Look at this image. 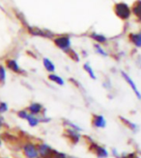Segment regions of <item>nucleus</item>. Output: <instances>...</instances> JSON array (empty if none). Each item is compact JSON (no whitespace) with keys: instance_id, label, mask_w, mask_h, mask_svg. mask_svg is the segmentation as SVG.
<instances>
[{"instance_id":"f257e3e1","label":"nucleus","mask_w":141,"mask_h":158,"mask_svg":"<svg viewBox=\"0 0 141 158\" xmlns=\"http://www.w3.org/2000/svg\"><path fill=\"white\" fill-rule=\"evenodd\" d=\"M21 153L24 158H40L38 152V143L32 140H25L21 145Z\"/></svg>"},{"instance_id":"f03ea898","label":"nucleus","mask_w":141,"mask_h":158,"mask_svg":"<svg viewBox=\"0 0 141 158\" xmlns=\"http://www.w3.org/2000/svg\"><path fill=\"white\" fill-rule=\"evenodd\" d=\"M88 149L90 152H92L96 156V158H108L109 155H110V152L105 147L98 144L97 142L93 140L89 142Z\"/></svg>"},{"instance_id":"7ed1b4c3","label":"nucleus","mask_w":141,"mask_h":158,"mask_svg":"<svg viewBox=\"0 0 141 158\" xmlns=\"http://www.w3.org/2000/svg\"><path fill=\"white\" fill-rule=\"evenodd\" d=\"M38 152L40 158H53L57 151L45 142H40L38 143Z\"/></svg>"},{"instance_id":"20e7f679","label":"nucleus","mask_w":141,"mask_h":158,"mask_svg":"<svg viewBox=\"0 0 141 158\" xmlns=\"http://www.w3.org/2000/svg\"><path fill=\"white\" fill-rule=\"evenodd\" d=\"M63 135L72 145H77L82 139L81 132L76 131L72 128H69V127H65Z\"/></svg>"},{"instance_id":"39448f33","label":"nucleus","mask_w":141,"mask_h":158,"mask_svg":"<svg viewBox=\"0 0 141 158\" xmlns=\"http://www.w3.org/2000/svg\"><path fill=\"white\" fill-rule=\"evenodd\" d=\"M120 73H121V77L124 79L125 82H126V83L129 85V87L130 88V90L132 91V93L135 94V98H136L138 100H141V92H140V90L138 89V87H137L136 83L135 82V80L131 78V76L129 75L126 72H124V70H122V72H121Z\"/></svg>"},{"instance_id":"423d86ee","label":"nucleus","mask_w":141,"mask_h":158,"mask_svg":"<svg viewBox=\"0 0 141 158\" xmlns=\"http://www.w3.org/2000/svg\"><path fill=\"white\" fill-rule=\"evenodd\" d=\"M26 109L28 110V112L31 115H34L37 117H41V116H45L46 113V109L44 107V105L42 103L38 101H32L28 104V106L26 107Z\"/></svg>"},{"instance_id":"0eeeda50","label":"nucleus","mask_w":141,"mask_h":158,"mask_svg":"<svg viewBox=\"0 0 141 158\" xmlns=\"http://www.w3.org/2000/svg\"><path fill=\"white\" fill-rule=\"evenodd\" d=\"M54 44H55L58 48L63 50L66 53H69L70 50V45H72V42L68 36H60L54 39Z\"/></svg>"},{"instance_id":"6e6552de","label":"nucleus","mask_w":141,"mask_h":158,"mask_svg":"<svg viewBox=\"0 0 141 158\" xmlns=\"http://www.w3.org/2000/svg\"><path fill=\"white\" fill-rule=\"evenodd\" d=\"M92 127L96 129H105L107 126V121L104 115L101 114H94L91 120Z\"/></svg>"},{"instance_id":"1a4fd4ad","label":"nucleus","mask_w":141,"mask_h":158,"mask_svg":"<svg viewBox=\"0 0 141 158\" xmlns=\"http://www.w3.org/2000/svg\"><path fill=\"white\" fill-rule=\"evenodd\" d=\"M115 13L122 19H127L130 15V10L127 4L118 3L115 5Z\"/></svg>"},{"instance_id":"9d476101","label":"nucleus","mask_w":141,"mask_h":158,"mask_svg":"<svg viewBox=\"0 0 141 158\" xmlns=\"http://www.w3.org/2000/svg\"><path fill=\"white\" fill-rule=\"evenodd\" d=\"M5 67L8 70L15 73V74H21L22 73V69L20 68V65L19 64V62L13 59V58H9L5 61Z\"/></svg>"},{"instance_id":"9b49d317","label":"nucleus","mask_w":141,"mask_h":158,"mask_svg":"<svg viewBox=\"0 0 141 158\" xmlns=\"http://www.w3.org/2000/svg\"><path fill=\"white\" fill-rule=\"evenodd\" d=\"M43 67L45 69V72L48 73L49 74L55 73V72H56V66H55V64H54V63L50 59L46 58V57H45L43 59Z\"/></svg>"},{"instance_id":"f8f14e48","label":"nucleus","mask_w":141,"mask_h":158,"mask_svg":"<svg viewBox=\"0 0 141 158\" xmlns=\"http://www.w3.org/2000/svg\"><path fill=\"white\" fill-rule=\"evenodd\" d=\"M48 79L51 83L55 84V85H57L59 87H64L66 85V82L64 80V78L62 77V76H60V75H58V74H56V73H50V74H49L48 75Z\"/></svg>"},{"instance_id":"ddd939ff","label":"nucleus","mask_w":141,"mask_h":158,"mask_svg":"<svg viewBox=\"0 0 141 158\" xmlns=\"http://www.w3.org/2000/svg\"><path fill=\"white\" fill-rule=\"evenodd\" d=\"M120 121L123 123V124H124L125 126H127V127H128L130 130H131L134 133H137V132L139 131V129H140L139 125H138L137 123H132L131 121L128 120V118H126L120 117Z\"/></svg>"},{"instance_id":"4468645a","label":"nucleus","mask_w":141,"mask_h":158,"mask_svg":"<svg viewBox=\"0 0 141 158\" xmlns=\"http://www.w3.org/2000/svg\"><path fill=\"white\" fill-rule=\"evenodd\" d=\"M83 70L87 73V75L92 79V80H97V75H96V73L95 70H94V69L92 68V66L89 64V63H85V64H83Z\"/></svg>"},{"instance_id":"2eb2a0df","label":"nucleus","mask_w":141,"mask_h":158,"mask_svg":"<svg viewBox=\"0 0 141 158\" xmlns=\"http://www.w3.org/2000/svg\"><path fill=\"white\" fill-rule=\"evenodd\" d=\"M27 124L30 126V127H37V126L41 123V121H40V117H37V116H34V115H29L28 118H26Z\"/></svg>"},{"instance_id":"dca6fc26","label":"nucleus","mask_w":141,"mask_h":158,"mask_svg":"<svg viewBox=\"0 0 141 158\" xmlns=\"http://www.w3.org/2000/svg\"><path fill=\"white\" fill-rule=\"evenodd\" d=\"M130 41L135 44V47H141V33H131L130 34Z\"/></svg>"},{"instance_id":"f3484780","label":"nucleus","mask_w":141,"mask_h":158,"mask_svg":"<svg viewBox=\"0 0 141 158\" xmlns=\"http://www.w3.org/2000/svg\"><path fill=\"white\" fill-rule=\"evenodd\" d=\"M7 69L5 65L0 64V85L3 86L7 81Z\"/></svg>"},{"instance_id":"a211bd4d","label":"nucleus","mask_w":141,"mask_h":158,"mask_svg":"<svg viewBox=\"0 0 141 158\" xmlns=\"http://www.w3.org/2000/svg\"><path fill=\"white\" fill-rule=\"evenodd\" d=\"M91 38L93 39V40H95V41L98 43V44H105V43H106V41H107V39H106V37H105L104 35H100V34H97V33H93V34H91Z\"/></svg>"},{"instance_id":"6ab92c4d","label":"nucleus","mask_w":141,"mask_h":158,"mask_svg":"<svg viewBox=\"0 0 141 158\" xmlns=\"http://www.w3.org/2000/svg\"><path fill=\"white\" fill-rule=\"evenodd\" d=\"M29 115H30V113L28 112V110L26 108L20 109V110H19V111H17V117L22 121H26V118H28Z\"/></svg>"},{"instance_id":"aec40b11","label":"nucleus","mask_w":141,"mask_h":158,"mask_svg":"<svg viewBox=\"0 0 141 158\" xmlns=\"http://www.w3.org/2000/svg\"><path fill=\"white\" fill-rule=\"evenodd\" d=\"M64 124H65V127L72 128V129H75V130H76V131L81 132V131L83 130L78 124H76V123H73V122H70V121H68V120H66V121L64 122Z\"/></svg>"},{"instance_id":"412c9836","label":"nucleus","mask_w":141,"mask_h":158,"mask_svg":"<svg viewBox=\"0 0 141 158\" xmlns=\"http://www.w3.org/2000/svg\"><path fill=\"white\" fill-rule=\"evenodd\" d=\"M30 33L34 35V36H42V37H49L48 32H45V31H42L39 28H30Z\"/></svg>"},{"instance_id":"4be33fe9","label":"nucleus","mask_w":141,"mask_h":158,"mask_svg":"<svg viewBox=\"0 0 141 158\" xmlns=\"http://www.w3.org/2000/svg\"><path fill=\"white\" fill-rule=\"evenodd\" d=\"M132 12L141 20V1H136L132 8Z\"/></svg>"},{"instance_id":"5701e85b","label":"nucleus","mask_w":141,"mask_h":158,"mask_svg":"<svg viewBox=\"0 0 141 158\" xmlns=\"http://www.w3.org/2000/svg\"><path fill=\"white\" fill-rule=\"evenodd\" d=\"M94 48H95V50H96V53L97 54H99V55H100L101 57H107L108 56V53L101 47V45L100 44H95L94 45Z\"/></svg>"},{"instance_id":"b1692460","label":"nucleus","mask_w":141,"mask_h":158,"mask_svg":"<svg viewBox=\"0 0 141 158\" xmlns=\"http://www.w3.org/2000/svg\"><path fill=\"white\" fill-rule=\"evenodd\" d=\"M10 106L6 101H0V115H4L9 112Z\"/></svg>"},{"instance_id":"393cba45","label":"nucleus","mask_w":141,"mask_h":158,"mask_svg":"<svg viewBox=\"0 0 141 158\" xmlns=\"http://www.w3.org/2000/svg\"><path fill=\"white\" fill-rule=\"evenodd\" d=\"M109 152H110V154H111L114 158H121V156H122V153H120L118 149L115 148H112Z\"/></svg>"},{"instance_id":"a878e982","label":"nucleus","mask_w":141,"mask_h":158,"mask_svg":"<svg viewBox=\"0 0 141 158\" xmlns=\"http://www.w3.org/2000/svg\"><path fill=\"white\" fill-rule=\"evenodd\" d=\"M68 54L70 55V57L72 58L74 61H75V62H79V58H78L79 56H78L77 53H76V52H75L73 49H70V52H69Z\"/></svg>"},{"instance_id":"bb28decb","label":"nucleus","mask_w":141,"mask_h":158,"mask_svg":"<svg viewBox=\"0 0 141 158\" xmlns=\"http://www.w3.org/2000/svg\"><path fill=\"white\" fill-rule=\"evenodd\" d=\"M137 155V153L136 152H123L122 153V156H121V158H135V156Z\"/></svg>"},{"instance_id":"cd10ccee","label":"nucleus","mask_w":141,"mask_h":158,"mask_svg":"<svg viewBox=\"0 0 141 158\" xmlns=\"http://www.w3.org/2000/svg\"><path fill=\"white\" fill-rule=\"evenodd\" d=\"M40 121H41V123H49L51 122V118L48 117L46 115L41 116V117H40Z\"/></svg>"},{"instance_id":"c85d7f7f","label":"nucleus","mask_w":141,"mask_h":158,"mask_svg":"<svg viewBox=\"0 0 141 158\" xmlns=\"http://www.w3.org/2000/svg\"><path fill=\"white\" fill-rule=\"evenodd\" d=\"M53 158H70V156H68L66 153L64 152H56L55 155L53 156Z\"/></svg>"},{"instance_id":"c756f323","label":"nucleus","mask_w":141,"mask_h":158,"mask_svg":"<svg viewBox=\"0 0 141 158\" xmlns=\"http://www.w3.org/2000/svg\"><path fill=\"white\" fill-rule=\"evenodd\" d=\"M5 126V118L3 115H0V130H2Z\"/></svg>"},{"instance_id":"7c9ffc66","label":"nucleus","mask_w":141,"mask_h":158,"mask_svg":"<svg viewBox=\"0 0 141 158\" xmlns=\"http://www.w3.org/2000/svg\"><path fill=\"white\" fill-rule=\"evenodd\" d=\"M2 145H3V138H2V135L0 134V148L2 147Z\"/></svg>"},{"instance_id":"2f4dec72","label":"nucleus","mask_w":141,"mask_h":158,"mask_svg":"<svg viewBox=\"0 0 141 158\" xmlns=\"http://www.w3.org/2000/svg\"><path fill=\"white\" fill-rule=\"evenodd\" d=\"M0 158H11V157H9V156H1Z\"/></svg>"},{"instance_id":"473e14b6","label":"nucleus","mask_w":141,"mask_h":158,"mask_svg":"<svg viewBox=\"0 0 141 158\" xmlns=\"http://www.w3.org/2000/svg\"><path fill=\"white\" fill-rule=\"evenodd\" d=\"M135 158H141V156H139V155H136V156H135Z\"/></svg>"},{"instance_id":"72a5a7b5","label":"nucleus","mask_w":141,"mask_h":158,"mask_svg":"<svg viewBox=\"0 0 141 158\" xmlns=\"http://www.w3.org/2000/svg\"><path fill=\"white\" fill-rule=\"evenodd\" d=\"M70 158H77V157H75V156H70Z\"/></svg>"},{"instance_id":"f704fd0d","label":"nucleus","mask_w":141,"mask_h":158,"mask_svg":"<svg viewBox=\"0 0 141 158\" xmlns=\"http://www.w3.org/2000/svg\"><path fill=\"white\" fill-rule=\"evenodd\" d=\"M140 67H141V65H140Z\"/></svg>"}]
</instances>
